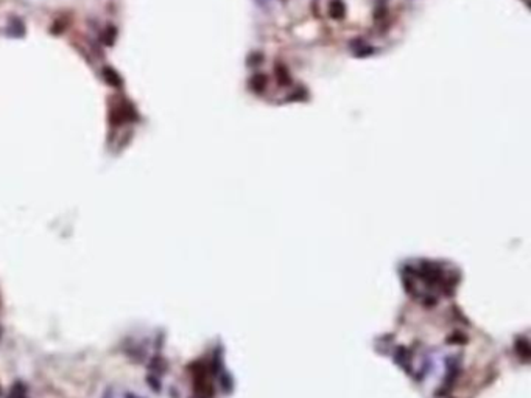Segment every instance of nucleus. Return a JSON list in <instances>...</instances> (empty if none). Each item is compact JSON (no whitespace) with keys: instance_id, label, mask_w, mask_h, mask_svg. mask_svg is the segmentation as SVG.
<instances>
[{"instance_id":"obj_2","label":"nucleus","mask_w":531,"mask_h":398,"mask_svg":"<svg viewBox=\"0 0 531 398\" xmlns=\"http://www.w3.org/2000/svg\"><path fill=\"white\" fill-rule=\"evenodd\" d=\"M101 76H103V80H105L111 87L119 89V87L123 86L122 76L119 75L117 70L112 69V67H103V69H101Z\"/></svg>"},{"instance_id":"obj_7","label":"nucleus","mask_w":531,"mask_h":398,"mask_svg":"<svg viewBox=\"0 0 531 398\" xmlns=\"http://www.w3.org/2000/svg\"><path fill=\"white\" fill-rule=\"evenodd\" d=\"M115 36H117V30H115V27H112V25H109V27H106L105 30H103V34H101V41L105 45L111 47L115 41Z\"/></svg>"},{"instance_id":"obj_5","label":"nucleus","mask_w":531,"mask_h":398,"mask_svg":"<svg viewBox=\"0 0 531 398\" xmlns=\"http://www.w3.org/2000/svg\"><path fill=\"white\" fill-rule=\"evenodd\" d=\"M516 349H517V353H519V355L525 359V361H527V359L530 358V355H531V349H530V345H528V341H527L525 338H517V341H516Z\"/></svg>"},{"instance_id":"obj_10","label":"nucleus","mask_w":531,"mask_h":398,"mask_svg":"<svg viewBox=\"0 0 531 398\" xmlns=\"http://www.w3.org/2000/svg\"><path fill=\"white\" fill-rule=\"evenodd\" d=\"M147 383L153 388L154 392H161V383H159V380H158L156 375H148V377H147Z\"/></svg>"},{"instance_id":"obj_4","label":"nucleus","mask_w":531,"mask_h":398,"mask_svg":"<svg viewBox=\"0 0 531 398\" xmlns=\"http://www.w3.org/2000/svg\"><path fill=\"white\" fill-rule=\"evenodd\" d=\"M6 398H27V386L22 381H16L11 386Z\"/></svg>"},{"instance_id":"obj_3","label":"nucleus","mask_w":531,"mask_h":398,"mask_svg":"<svg viewBox=\"0 0 531 398\" xmlns=\"http://www.w3.org/2000/svg\"><path fill=\"white\" fill-rule=\"evenodd\" d=\"M6 33L11 37H22L25 34V25L19 17H11L6 27Z\"/></svg>"},{"instance_id":"obj_1","label":"nucleus","mask_w":531,"mask_h":398,"mask_svg":"<svg viewBox=\"0 0 531 398\" xmlns=\"http://www.w3.org/2000/svg\"><path fill=\"white\" fill-rule=\"evenodd\" d=\"M136 119H137V114L131 103H128L126 100L117 101L109 111V122L114 126L125 125L126 122H134Z\"/></svg>"},{"instance_id":"obj_8","label":"nucleus","mask_w":531,"mask_h":398,"mask_svg":"<svg viewBox=\"0 0 531 398\" xmlns=\"http://www.w3.org/2000/svg\"><path fill=\"white\" fill-rule=\"evenodd\" d=\"M343 14H344L343 3L340 2V0H333V2L330 3V16L335 19H340V17H343Z\"/></svg>"},{"instance_id":"obj_6","label":"nucleus","mask_w":531,"mask_h":398,"mask_svg":"<svg viewBox=\"0 0 531 398\" xmlns=\"http://www.w3.org/2000/svg\"><path fill=\"white\" fill-rule=\"evenodd\" d=\"M67 25H69L67 17H66V16H61V17H58V19L53 20V23H51V27H50V31L53 33V34H61L64 30L67 28Z\"/></svg>"},{"instance_id":"obj_9","label":"nucleus","mask_w":531,"mask_h":398,"mask_svg":"<svg viewBox=\"0 0 531 398\" xmlns=\"http://www.w3.org/2000/svg\"><path fill=\"white\" fill-rule=\"evenodd\" d=\"M164 361H162V358L161 356H154L153 359H151V366H150V369L151 370H154V372H158V374H161V372H164L165 370V366H161Z\"/></svg>"}]
</instances>
